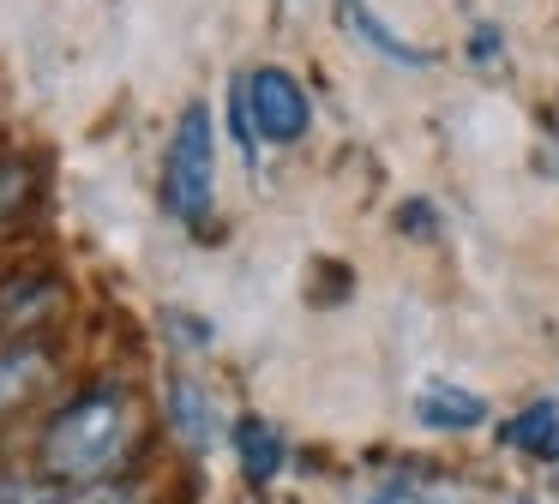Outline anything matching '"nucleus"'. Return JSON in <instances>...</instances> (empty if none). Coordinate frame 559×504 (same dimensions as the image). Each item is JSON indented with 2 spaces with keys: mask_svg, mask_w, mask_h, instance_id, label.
Wrapping results in <instances>:
<instances>
[{
  "mask_svg": "<svg viewBox=\"0 0 559 504\" xmlns=\"http://www.w3.org/2000/svg\"><path fill=\"white\" fill-rule=\"evenodd\" d=\"M127 432H133V415H127L121 391H85L79 403H67L61 415L43 432V468L67 487H91L103 480L127 451Z\"/></svg>",
  "mask_w": 559,
  "mask_h": 504,
  "instance_id": "1",
  "label": "nucleus"
},
{
  "mask_svg": "<svg viewBox=\"0 0 559 504\" xmlns=\"http://www.w3.org/2000/svg\"><path fill=\"white\" fill-rule=\"evenodd\" d=\"M211 199H217V127H211L205 103H187L175 120L169 156H163V204L175 223L205 228Z\"/></svg>",
  "mask_w": 559,
  "mask_h": 504,
  "instance_id": "2",
  "label": "nucleus"
},
{
  "mask_svg": "<svg viewBox=\"0 0 559 504\" xmlns=\"http://www.w3.org/2000/svg\"><path fill=\"white\" fill-rule=\"evenodd\" d=\"M241 108H247V127L259 132L265 144H295L307 127H313V103H307L301 79L283 67H259L241 79Z\"/></svg>",
  "mask_w": 559,
  "mask_h": 504,
  "instance_id": "3",
  "label": "nucleus"
},
{
  "mask_svg": "<svg viewBox=\"0 0 559 504\" xmlns=\"http://www.w3.org/2000/svg\"><path fill=\"white\" fill-rule=\"evenodd\" d=\"M415 420L433 432H463V427H481L487 420V403L475 391H463V384H427L415 396Z\"/></svg>",
  "mask_w": 559,
  "mask_h": 504,
  "instance_id": "4",
  "label": "nucleus"
},
{
  "mask_svg": "<svg viewBox=\"0 0 559 504\" xmlns=\"http://www.w3.org/2000/svg\"><path fill=\"white\" fill-rule=\"evenodd\" d=\"M235 456H241V468H247V480H277V468H283V439H277V427L271 420H259V415H241L235 420Z\"/></svg>",
  "mask_w": 559,
  "mask_h": 504,
  "instance_id": "5",
  "label": "nucleus"
},
{
  "mask_svg": "<svg viewBox=\"0 0 559 504\" xmlns=\"http://www.w3.org/2000/svg\"><path fill=\"white\" fill-rule=\"evenodd\" d=\"M169 420L193 451H205L217 439V408H211L205 384H193V379H169Z\"/></svg>",
  "mask_w": 559,
  "mask_h": 504,
  "instance_id": "6",
  "label": "nucleus"
},
{
  "mask_svg": "<svg viewBox=\"0 0 559 504\" xmlns=\"http://www.w3.org/2000/svg\"><path fill=\"white\" fill-rule=\"evenodd\" d=\"M506 444L542 456V463H559V403H530L523 415H511Z\"/></svg>",
  "mask_w": 559,
  "mask_h": 504,
  "instance_id": "7",
  "label": "nucleus"
},
{
  "mask_svg": "<svg viewBox=\"0 0 559 504\" xmlns=\"http://www.w3.org/2000/svg\"><path fill=\"white\" fill-rule=\"evenodd\" d=\"M343 24H349V31L361 36V43H373L385 60H397V67H427V55H421V48H409V43H403V36L391 31L385 19H379L373 7H361V0H343Z\"/></svg>",
  "mask_w": 559,
  "mask_h": 504,
  "instance_id": "8",
  "label": "nucleus"
},
{
  "mask_svg": "<svg viewBox=\"0 0 559 504\" xmlns=\"http://www.w3.org/2000/svg\"><path fill=\"white\" fill-rule=\"evenodd\" d=\"M43 379V355L37 348H13L0 355V408H13L19 396H31V384Z\"/></svg>",
  "mask_w": 559,
  "mask_h": 504,
  "instance_id": "9",
  "label": "nucleus"
},
{
  "mask_svg": "<svg viewBox=\"0 0 559 504\" xmlns=\"http://www.w3.org/2000/svg\"><path fill=\"white\" fill-rule=\"evenodd\" d=\"M367 504H433V499H427V492H415V487H403V480H397V487H379Z\"/></svg>",
  "mask_w": 559,
  "mask_h": 504,
  "instance_id": "10",
  "label": "nucleus"
},
{
  "mask_svg": "<svg viewBox=\"0 0 559 504\" xmlns=\"http://www.w3.org/2000/svg\"><path fill=\"white\" fill-rule=\"evenodd\" d=\"M403 228H433V211L427 204H403Z\"/></svg>",
  "mask_w": 559,
  "mask_h": 504,
  "instance_id": "11",
  "label": "nucleus"
},
{
  "mask_svg": "<svg viewBox=\"0 0 559 504\" xmlns=\"http://www.w3.org/2000/svg\"><path fill=\"white\" fill-rule=\"evenodd\" d=\"M493 43H499L493 31H481V36H475V60H481V67H487V60H493Z\"/></svg>",
  "mask_w": 559,
  "mask_h": 504,
  "instance_id": "12",
  "label": "nucleus"
},
{
  "mask_svg": "<svg viewBox=\"0 0 559 504\" xmlns=\"http://www.w3.org/2000/svg\"><path fill=\"white\" fill-rule=\"evenodd\" d=\"M518 504H530V499H518Z\"/></svg>",
  "mask_w": 559,
  "mask_h": 504,
  "instance_id": "13",
  "label": "nucleus"
}]
</instances>
